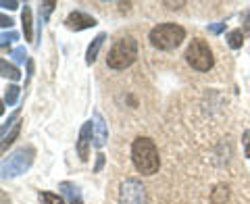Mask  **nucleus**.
Masks as SVG:
<instances>
[{
    "label": "nucleus",
    "mask_w": 250,
    "mask_h": 204,
    "mask_svg": "<svg viewBox=\"0 0 250 204\" xmlns=\"http://www.w3.org/2000/svg\"><path fill=\"white\" fill-rule=\"evenodd\" d=\"M225 40H228L229 48L238 50V48H242V44H244V31H242V29H231Z\"/></svg>",
    "instance_id": "14"
},
{
    "label": "nucleus",
    "mask_w": 250,
    "mask_h": 204,
    "mask_svg": "<svg viewBox=\"0 0 250 204\" xmlns=\"http://www.w3.org/2000/svg\"><path fill=\"white\" fill-rule=\"evenodd\" d=\"M0 6H2V9H9V11H15V9H19V2L17 0H2V2H0Z\"/></svg>",
    "instance_id": "23"
},
{
    "label": "nucleus",
    "mask_w": 250,
    "mask_h": 204,
    "mask_svg": "<svg viewBox=\"0 0 250 204\" xmlns=\"http://www.w3.org/2000/svg\"><path fill=\"white\" fill-rule=\"evenodd\" d=\"M21 21H23V34H25V40H31V9L25 4V9L21 13Z\"/></svg>",
    "instance_id": "15"
},
{
    "label": "nucleus",
    "mask_w": 250,
    "mask_h": 204,
    "mask_svg": "<svg viewBox=\"0 0 250 204\" xmlns=\"http://www.w3.org/2000/svg\"><path fill=\"white\" fill-rule=\"evenodd\" d=\"M19 131H21V121H17V123H15L13 127H11V131L6 133V136H2V152L6 150V146H11V144L15 142V138L19 136Z\"/></svg>",
    "instance_id": "17"
},
{
    "label": "nucleus",
    "mask_w": 250,
    "mask_h": 204,
    "mask_svg": "<svg viewBox=\"0 0 250 204\" xmlns=\"http://www.w3.org/2000/svg\"><path fill=\"white\" fill-rule=\"evenodd\" d=\"M40 202L42 204H65V200L59 194H50V192H40Z\"/></svg>",
    "instance_id": "19"
},
{
    "label": "nucleus",
    "mask_w": 250,
    "mask_h": 204,
    "mask_svg": "<svg viewBox=\"0 0 250 204\" xmlns=\"http://www.w3.org/2000/svg\"><path fill=\"white\" fill-rule=\"evenodd\" d=\"M106 144V123L100 113H94V146L103 148Z\"/></svg>",
    "instance_id": "9"
},
{
    "label": "nucleus",
    "mask_w": 250,
    "mask_h": 204,
    "mask_svg": "<svg viewBox=\"0 0 250 204\" xmlns=\"http://www.w3.org/2000/svg\"><path fill=\"white\" fill-rule=\"evenodd\" d=\"M92 131H94V123L88 121L83 123V127L80 131V140H77V154L82 161L90 159V144H92Z\"/></svg>",
    "instance_id": "8"
},
{
    "label": "nucleus",
    "mask_w": 250,
    "mask_h": 204,
    "mask_svg": "<svg viewBox=\"0 0 250 204\" xmlns=\"http://www.w3.org/2000/svg\"><path fill=\"white\" fill-rule=\"evenodd\" d=\"M0 71H2V77H6V80H13V82H17L19 77H21V71L15 65H9L4 59L0 61Z\"/></svg>",
    "instance_id": "13"
},
{
    "label": "nucleus",
    "mask_w": 250,
    "mask_h": 204,
    "mask_svg": "<svg viewBox=\"0 0 250 204\" xmlns=\"http://www.w3.org/2000/svg\"><path fill=\"white\" fill-rule=\"evenodd\" d=\"M19 92H21L19 85H9V88L4 90V104H6V106L17 104V100H19Z\"/></svg>",
    "instance_id": "16"
},
{
    "label": "nucleus",
    "mask_w": 250,
    "mask_h": 204,
    "mask_svg": "<svg viewBox=\"0 0 250 204\" xmlns=\"http://www.w3.org/2000/svg\"><path fill=\"white\" fill-rule=\"evenodd\" d=\"M186 61H188V65L192 69H196V71H208L215 62L210 46L205 40H200V38H194L190 42V46H188V50H186Z\"/></svg>",
    "instance_id": "5"
},
{
    "label": "nucleus",
    "mask_w": 250,
    "mask_h": 204,
    "mask_svg": "<svg viewBox=\"0 0 250 204\" xmlns=\"http://www.w3.org/2000/svg\"><path fill=\"white\" fill-rule=\"evenodd\" d=\"M148 40L159 50H173L186 40V29L177 23H161L150 29Z\"/></svg>",
    "instance_id": "3"
},
{
    "label": "nucleus",
    "mask_w": 250,
    "mask_h": 204,
    "mask_svg": "<svg viewBox=\"0 0 250 204\" xmlns=\"http://www.w3.org/2000/svg\"><path fill=\"white\" fill-rule=\"evenodd\" d=\"M131 161H134V167L140 171L142 175H154L159 171V150L150 138H136L134 144H131Z\"/></svg>",
    "instance_id": "1"
},
{
    "label": "nucleus",
    "mask_w": 250,
    "mask_h": 204,
    "mask_svg": "<svg viewBox=\"0 0 250 204\" xmlns=\"http://www.w3.org/2000/svg\"><path fill=\"white\" fill-rule=\"evenodd\" d=\"M228 196H229V187L225 184H219L213 190V194H210V202H213V204H225Z\"/></svg>",
    "instance_id": "12"
},
{
    "label": "nucleus",
    "mask_w": 250,
    "mask_h": 204,
    "mask_svg": "<svg viewBox=\"0 0 250 204\" xmlns=\"http://www.w3.org/2000/svg\"><path fill=\"white\" fill-rule=\"evenodd\" d=\"M103 167H104V154H98V161H96V167H94V171L98 173Z\"/></svg>",
    "instance_id": "26"
},
{
    "label": "nucleus",
    "mask_w": 250,
    "mask_h": 204,
    "mask_svg": "<svg viewBox=\"0 0 250 204\" xmlns=\"http://www.w3.org/2000/svg\"><path fill=\"white\" fill-rule=\"evenodd\" d=\"M104 40H106V34H98L92 40V44L88 46V52H85V62H88V65H92V62L98 59V52H100V48H103Z\"/></svg>",
    "instance_id": "11"
},
{
    "label": "nucleus",
    "mask_w": 250,
    "mask_h": 204,
    "mask_svg": "<svg viewBox=\"0 0 250 204\" xmlns=\"http://www.w3.org/2000/svg\"><path fill=\"white\" fill-rule=\"evenodd\" d=\"M13 59L17 61V62H25V59H27L25 48H23V46H19V48H15V50H13Z\"/></svg>",
    "instance_id": "21"
},
{
    "label": "nucleus",
    "mask_w": 250,
    "mask_h": 204,
    "mask_svg": "<svg viewBox=\"0 0 250 204\" xmlns=\"http://www.w3.org/2000/svg\"><path fill=\"white\" fill-rule=\"evenodd\" d=\"M59 190H61V194L67 198L69 204H83L82 192H80V187H77L75 184H71V182H61V184H59Z\"/></svg>",
    "instance_id": "10"
},
{
    "label": "nucleus",
    "mask_w": 250,
    "mask_h": 204,
    "mask_svg": "<svg viewBox=\"0 0 250 204\" xmlns=\"http://www.w3.org/2000/svg\"><path fill=\"white\" fill-rule=\"evenodd\" d=\"M65 25L69 29H73V31H82V29H90L96 25V19L90 17L88 13H82V11H73V13H69V17L65 21Z\"/></svg>",
    "instance_id": "7"
},
{
    "label": "nucleus",
    "mask_w": 250,
    "mask_h": 204,
    "mask_svg": "<svg viewBox=\"0 0 250 204\" xmlns=\"http://www.w3.org/2000/svg\"><path fill=\"white\" fill-rule=\"evenodd\" d=\"M15 40H19V34L17 31H2V36H0V44L6 46V44H11Z\"/></svg>",
    "instance_id": "20"
},
{
    "label": "nucleus",
    "mask_w": 250,
    "mask_h": 204,
    "mask_svg": "<svg viewBox=\"0 0 250 204\" xmlns=\"http://www.w3.org/2000/svg\"><path fill=\"white\" fill-rule=\"evenodd\" d=\"M223 29H225V23H213V25H208L210 34H221Z\"/></svg>",
    "instance_id": "24"
},
{
    "label": "nucleus",
    "mask_w": 250,
    "mask_h": 204,
    "mask_svg": "<svg viewBox=\"0 0 250 204\" xmlns=\"http://www.w3.org/2000/svg\"><path fill=\"white\" fill-rule=\"evenodd\" d=\"M34 156H36V150L31 146L15 150L9 159L2 161V179H11V177L25 173L31 167V163H34Z\"/></svg>",
    "instance_id": "4"
},
{
    "label": "nucleus",
    "mask_w": 250,
    "mask_h": 204,
    "mask_svg": "<svg viewBox=\"0 0 250 204\" xmlns=\"http://www.w3.org/2000/svg\"><path fill=\"white\" fill-rule=\"evenodd\" d=\"M138 57V42L136 38L131 36H123L119 38L113 48L108 50V57H106V65L115 69V71H123V69H127L131 62L136 61Z\"/></svg>",
    "instance_id": "2"
},
{
    "label": "nucleus",
    "mask_w": 250,
    "mask_h": 204,
    "mask_svg": "<svg viewBox=\"0 0 250 204\" xmlns=\"http://www.w3.org/2000/svg\"><path fill=\"white\" fill-rule=\"evenodd\" d=\"M0 21H2V23H0V25H2L4 29H6V27H13V23H15L11 17H6V15H2V19H0Z\"/></svg>",
    "instance_id": "25"
},
{
    "label": "nucleus",
    "mask_w": 250,
    "mask_h": 204,
    "mask_svg": "<svg viewBox=\"0 0 250 204\" xmlns=\"http://www.w3.org/2000/svg\"><path fill=\"white\" fill-rule=\"evenodd\" d=\"M242 142H244V154L250 159V129L244 131V136H242Z\"/></svg>",
    "instance_id": "22"
},
{
    "label": "nucleus",
    "mask_w": 250,
    "mask_h": 204,
    "mask_svg": "<svg viewBox=\"0 0 250 204\" xmlns=\"http://www.w3.org/2000/svg\"><path fill=\"white\" fill-rule=\"evenodd\" d=\"M121 204H146V187L138 179H125L119 187Z\"/></svg>",
    "instance_id": "6"
},
{
    "label": "nucleus",
    "mask_w": 250,
    "mask_h": 204,
    "mask_svg": "<svg viewBox=\"0 0 250 204\" xmlns=\"http://www.w3.org/2000/svg\"><path fill=\"white\" fill-rule=\"evenodd\" d=\"M54 6H57L54 0H48V2H42L40 4V25H44V23L48 21V15L54 11Z\"/></svg>",
    "instance_id": "18"
}]
</instances>
